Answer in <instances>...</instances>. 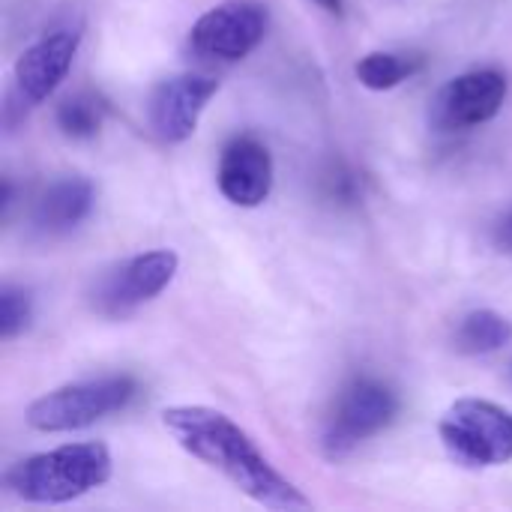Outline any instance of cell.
Listing matches in <instances>:
<instances>
[{
    "instance_id": "obj_17",
    "label": "cell",
    "mask_w": 512,
    "mask_h": 512,
    "mask_svg": "<svg viewBox=\"0 0 512 512\" xmlns=\"http://www.w3.org/2000/svg\"><path fill=\"white\" fill-rule=\"evenodd\" d=\"M495 243H498L501 252H510L512 255V213L495 228Z\"/></svg>"
},
{
    "instance_id": "obj_5",
    "label": "cell",
    "mask_w": 512,
    "mask_h": 512,
    "mask_svg": "<svg viewBox=\"0 0 512 512\" xmlns=\"http://www.w3.org/2000/svg\"><path fill=\"white\" fill-rule=\"evenodd\" d=\"M438 435L456 465L495 468L512 462V414L489 399L453 402Z\"/></svg>"
},
{
    "instance_id": "obj_8",
    "label": "cell",
    "mask_w": 512,
    "mask_h": 512,
    "mask_svg": "<svg viewBox=\"0 0 512 512\" xmlns=\"http://www.w3.org/2000/svg\"><path fill=\"white\" fill-rule=\"evenodd\" d=\"M510 81L501 69H471L447 81L432 102V126L462 132L495 120L507 102Z\"/></svg>"
},
{
    "instance_id": "obj_16",
    "label": "cell",
    "mask_w": 512,
    "mask_h": 512,
    "mask_svg": "<svg viewBox=\"0 0 512 512\" xmlns=\"http://www.w3.org/2000/svg\"><path fill=\"white\" fill-rule=\"evenodd\" d=\"M33 321V294L21 285L6 282L0 288V336L3 342H12L21 336Z\"/></svg>"
},
{
    "instance_id": "obj_9",
    "label": "cell",
    "mask_w": 512,
    "mask_h": 512,
    "mask_svg": "<svg viewBox=\"0 0 512 512\" xmlns=\"http://www.w3.org/2000/svg\"><path fill=\"white\" fill-rule=\"evenodd\" d=\"M81 45V27H60L39 36L12 66V96L18 108H33L45 102L69 75L72 60Z\"/></svg>"
},
{
    "instance_id": "obj_13",
    "label": "cell",
    "mask_w": 512,
    "mask_h": 512,
    "mask_svg": "<svg viewBox=\"0 0 512 512\" xmlns=\"http://www.w3.org/2000/svg\"><path fill=\"white\" fill-rule=\"evenodd\" d=\"M456 351L468 354V357H486V354H495L501 351L504 345L512 342V321L504 318L501 312L495 309H477V312H468L459 327H456Z\"/></svg>"
},
{
    "instance_id": "obj_18",
    "label": "cell",
    "mask_w": 512,
    "mask_h": 512,
    "mask_svg": "<svg viewBox=\"0 0 512 512\" xmlns=\"http://www.w3.org/2000/svg\"><path fill=\"white\" fill-rule=\"evenodd\" d=\"M321 9H327L330 15H342V9H345V0H315Z\"/></svg>"
},
{
    "instance_id": "obj_4",
    "label": "cell",
    "mask_w": 512,
    "mask_h": 512,
    "mask_svg": "<svg viewBox=\"0 0 512 512\" xmlns=\"http://www.w3.org/2000/svg\"><path fill=\"white\" fill-rule=\"evenodd\" d=\"M135 393H138V381L132 375H102V378L63 384L39 396L27 408V426L42 435L78 432L123 411L135 399Z\"/></svg>"
},
{
    "instance_id": "obj_3",
    "label": "cell",
    "mask_w": 512,
    "mask_h": 512,
    "mask_svg": "<svg viewBox=\"0 0 512 512\" xmlns=\"http://www.w3.org/2000/svg\"><path fill=\"white\" fill-rule=\"evenodd\" d=\"M396 417H399V393L381 378L357 375L339 390L324 420L321 453L330 462H342L357 447L390 429Z\"/></svg>"
},
{
    "instance_id": "obj_1",
    "label": "cell",
    "mask_w": 512,
    "mask_h": 512,
    "mask_svg": "<svg viewBox=\"0 0 512 512\" xmlns=\"http://www.w3.org/2000/svg\"><path fill=\"white\" fill-rule=\"evenodd\" d=\"M162 426L177 447L201 465L222 474L249 501L267 510H309L312 501L291 483L228 414L204 405H177L162 411Z\"/></svg>"
},
{
    "instance_id": "obj_12",
    "label": "cell",
    "mask_w": 512,
    "mask_h": 512,
    "mask_svg": "<svg viewBox=\"0 0 512 512\" xmlns=\"http://www.w3.org/2000/svg\"><path fill=\"white\" fill-rule=\"evenodd\" d=\"M96 207V189L81 174H66L54 180L33 204L30 225L42 237H63L90 219Z\"/></svg>"
},
{
    "instance_id": "obj_11",
    "label": "cell",
    "mask_w": 512,
    "mask_h": 512,
    "mask_svg": "<svg viewBox=\"0 0 512 512\" xmlns=\"http://www.w3.org/2000/svg\"><path fill=\"white\" fill-rule=\"evenodd\" d=\"M219 192L234 207H261L273 192V156L267 144L249 132L234 135L219 156Z\"/></svg>"
},
{
    "instance_id": "obj_14",
    "label": "cell",
    "mask_w": 512,
    "mask_h": 512,
    "mask_svg": "<svg viewBox=\"0 0 512 512\" xmlns=\"http://www.w3.org/2000/svg\"><path fill=\"white\" fill-rule=\"evenodd\" d=\"M420 69H423V57L420 54H402V51H369L354 66L357 81L366 90H378V93L399 87L402 81H408Z\"/></svg>"
},
{
    "instance_id": "obj_2",
    "label": "cell",
    "mask_w": 512,
    "mask_h": 512,
    "mask_svg": "<svg viewBox=\"0 0 512 512\" xmlns=\"http://www.w3.org/2000/svg\"><path fill=\"white\" fill-rule=\"evenodd\" d=\"M111 474V450L102 441H81L15 462L3 474V486L24 504H69L93 489H102Z\"/></svg>"
},
{
    "instance_id": "obj_10",
    "label": "cell",
    "mask_w": 512,
    "mask_h": 512,
    "mask_svg": "<svg viewBox=\"0 0 512 512\" xmlns=\"http://www.w3.org/2000/svg\"><path fill=\"white\" fill-rule=\"evenodd\" d=\"M216 93L219 81L204 72H180L159 81L147 99V123L153 135L165 144L186 141Z\"/></svg>"
},
{
    "instance_id": "obj_15",
    "label": "cell",
    "mask_w": 512,
    "mask_h": 512,
    "mask_svg": "<svg viewBox=\"0 0 512 512\" xmlns=\"http://www.w3.org/2000/svg\"><path fill=\"white\" fill-rule=\"evenodd\" d=\"M105 114H108V105L99 93L93 90H81V93H72L69 99H63L57 105V129L72 138V141H87L93 138L102 123H105Z\"/></svg>"
},
{
    "instance_id": "obj_7",
    "label": "cell",
    "mask_w": 512,
    "mask_h": 512,
    "mask_svg": "<svg viewBox=\"0 0 512 512\" xmlns=\"http://www.w3.org/2000/svg\"><path fill=\"white\" fill-rule=\"evenodd\" d=\"M270 12L258 0H222L207 9L189 30V51L213 63L249 57L267 36Z\"/></svg>"
},
{
    "instance_id": "obj_6",
    "label": "cell",
    "mask_w": 512,
    "mask_h": 512,
    "mask_svg": "<svg viewBox=\"0 0 512 512\" xmlns=\"http://www.w3.org/2000/svg\"><path fill=\"white\" fill-rule=\"evenodd\" d=\"M180 258L174 249H153L132 255L105 270L90 288V306L102 318H129L144 303L156 300L177 276Z\"/></svg>"
}]
</instances>
